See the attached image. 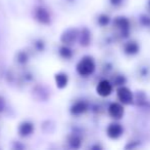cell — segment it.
<instances>
[{
  "label": "cell",
  "mask_w": 150,
  "mask_h": 150,
  "mask_svg": "<svg viewBox=\"0 0 150 150\" xmlns=\"http://www.w3.org/2000/svg\"><path fill=\"white\" fill-rule=\"evenodd\" d=\"M134 105H136L139 109H142V110H150V100L145 92L138 90L134 93Z\"/></svg>",
  "instance_id": "8"
},
{
  "label": "cell",
  "mask_w": 150,
  "mask_h": 150,
  "mask_svg": "<svg viewBox=\"0 0 150 150\" xmlns=\"http://www.w3.org/2000/svg\"><path fill=\"white\" fill-rule=\"evenodd\" d=\"M117 98L122 105H133L134 104V93L127 85L117 88Z\"/></svg>",
  "instance_id": "5"
},
{
  "label": "cell",
  "mask_w": 150,
  "mask_h": 150,
  "mask_svg": "<svg viewBox=\"0 0 150 150\" xmlns=\"http://www.w3.org/2000/svg\"><path fill=\"white\" fill-rule=\"evenodd\" d=\"M95 69H96V64H95L94 59L91 57H84L77 65L78 73L84 77L92 75Z\"/></svg>",
  "instance_id": "3"
},
{
  "label": "cell",
  "mask_w": 150,
  "mask_h": 150,
  "mask_svg": "<svg viewBox=\"0 0 150 150\" xmlns=\"http://www.w3.org/2000/svg\"><path fill=\"white\" fill-rule=\"evenodd\" d=\"M56 80H57V83L60 88H63L67 83V77L65 75H58Z\"/></svg>",
  "instance_id": "20"
},
{
  "label": "cell",
  "mask_w": 150,
  "mask_h": 150,
  "mask_svg": "<svg viewBox=\"0 0 150 150\" xmlns=\"http://www.w3.org/2000/svg\"><path fill=\"white\" fill-rule=\"evenodd\" d=\"M113 92V85L109 81L108 78H103L97 83L96 85V93L102 98H107Z\"/></svg>",
  "instance_id": "9"
},
{
  "label": "cell",
  "mask_w": 150,
  "mask_h": 150,
  "mask_svg": "<svg viewBox=\"0 0 150 150\" xmlns=\"http://www.w3.org/2000/svg\"><path fill=\"white\" fill-rule=\"evenodd\" d=\"M141 145V141L138 140V139H132V140H130L128 143H127V145L125 146V148H128V149H135V148H138V147H140Z\"/></svg>",
  "instance_id": "19"
},
{
  "label": "cell",
  "mask_w": 150,
  "mask_h": 150,
  "mask_svg": "<svg viewBox=\"0 0 150 150\" xmlns=\"http://www.w3.org/2000/svg\"><path fill=\"white\" fill-rule=\"evenodd\" d=\"M119 41V39L117 38L113 32H107L106 34H104L102 37H101V40H100V44L102 45V47L104 48H111L113 45H115L117 42Z\"/></svg>",
  "instance_id": "12"
},
{
  "label": "cell",
  "mask_w": 150,
  "mask_h": 150,
  "mask_svg": "<svg viewBox=\"0 0 150 150\" xmlns=\"http://www.w3.org/2000/svg\"><path fill=\"white\" fill-rule=\"evenodd\" d=\"M107 78H108L109 81L111 82L113 88H119V86L126 85L127 81H128L126 75L122 74V72H119V71H115L112 74H110Z\"/></svg>",
  "instance_id": "10"
},
{
  "label": "cell",
  "mask_w": 150,
  "mask_h": 150,
  "mask_svg": "<svg viewBox=\"0 0 150 150\" xmlns=\"http://www.w3.org/2000/svg\"><path fill=\"white\" fill-rule=\"evenodd\" d=\"M107 114L109 117L113 120H120L125 115V108L124 105L120 102H111L108 104L106 108Z\"/></svg>",
  "instance_id": "7"
},
{
  "label": "cell",
  "mask_w": 150,
  "mask_h": 150,
  "mask_svg": "<svg viewBox=\"0 0 150 150\" xmlns=\"http://www.w3.org/2000/svg\"><path fill=\"white\" fill-rule=\"evenodd\" d=\"M141 50V45L138 40L135 39H126L122 44V52L126 57L133 58L139 55Z\"/></svg>",
  "instance_id": "4"
},
{
  "label": "cell",
  "mask_w": 150,
  "mask_h": 150,
  "mask_svg": "<svg viewBox=\"0 0 150 150\" xmlns=\"http://www.w3.org/2000/svg\"><path fill=\"white\" fill-rule=\"evenodd\" d=\"M127 0H107L109 7L112 9H120L126 4Z\"/></svg>",
  "instance_id": "17"
},
{
  "label": "cell",
  "mask_w": 150,
  "mask_h": 150,
  "mask_svg": "<svg viewBox=\"0 0 150 150\" xmlns=\"http://www.w3.org/2000/svg\"><path fill=\"white\" fill-rule=\"evenodd\" d=\"M111 31L120 40H126L132 32V23L126 16H117L111 20Z\"/></svg>",
  "instance_id": "1"
},
{
  "label": "cell",
  "mask_w": 150,
  "mask_h": 150,
  "mask_svg": "<svg viewBox=\"0 0 150 150\" xmlns=\"http://www.w3.org/2000/svg\"><path fill=\"white\" fill-rule=\"evenodd\" d=\"M146 10L150 12V0H147L146 1Z\"/></svg>",
  "instance_id": "21"
},
{
  "label": "cell",
  "mask_w": 150,
  "mask_h": 150,
  "mask_svg": "<svg viewBox=\"0 0 150 150\" xmlns=\"http://www.w3.org/2000/svg\"><path fill=\"white\" fill-rule=\"evenodd\" d=\"M101 71L104 73L105 75H107L108 77L110 74H112L115 71V61L111 57H107V59H104L102 63H101Z\"/></svg>",
  "instance_id": "11"
},
{
  "label": "cell",
  "mask_w": 150,
  "mask_h": 150,
  "mask_svg": "<svg viewBox=\"0 0 150 150\" xmlns=\"http://www.w3.org/2000/svg\"><path fill=\"white\" fill-rule=\"evenodd\" d=\"M124 133L125 128L122 124L119 122V120H115L113 122H110L106 128V136L110 140H117V139L122 138Z\"/></svg>",
  "instance_id": "6"
},
{
  "label": "cell",
  "mask_w": 150,
  "mask_h": 150,
  "mask_svg": "<svg viewBox=\"0 0 150 150\" xmlns=\"http://www.w3.org/2000/svg\"><path fill=\"white\" fill-rule=\"evenodd\" d=\"M80 40H81V44L84 46H87L91 42V32L88 29H83L80 35Z\"/></svg>",
  "instance_id": "16"
},
{
  "label": "cell",
  "mask_w": 150,
  "mask_h": 150,
  "mask_svg": "<svg viewBox=\"0 0 150 150\" xmlns=\"http://www.w3.org/2000/svg\"><path fill=\"white\" fill-rule=\"evenodd\" d=\"M87 109H88L87 103L83 102V101H80V102H77L73 106V108H71V112L78 115V114H82V113L86 112Z\"/></svg>",
  "instance_id": "15"
},
{
  "label": "cell",
  "mask_w": 150,
  "mask_h": 150,
  "mask_svg": "<svg viewBox=\"0 0 150 150\" xmlns=\"http://www.w3.org/2000/svg\"><path fill=\"white\" fill-rule=\"evenodd\" d=\"M111 20L112 18L110 17V14H106V12H101L96 17V23L100 28L109 27L111 24Z\"/></svg>",
  "instance_id": "13"
},
{
  "label": "cell",
  "mask_w": 150,
  "mask_h": 150,
  "mask_svg": "<svg viewBox=\"0 0 150 150\" xmlns=\"http://www.w3.org/2000/svg\"><path fill=\"white\" fill-rule=\"evenodd\" d=\"M78 36V33L77 31L75 30H69V32L65 34L64 36V40L67 42V43H71V42H74L76 40V38Z\"/></svg>",
  "instance_id": "18"
},
{
  "label": "cell",
  "mask_w": 150,
  "mask_h": 150,
  "mask_svg": "<svg viewBox=\"0 0 150 150\" xmlns=\"http://www.w3.org/2000/svg\"><path fill=\"white\" fill-rule=\"evenodd\" d=\"M134 78L141 83H149L150 82V62L143 60L135 66L133 70Z\"/></svg>",
  "instance_id": "2"
},
{
  "label": "cell",
  "mask_w": 150,
  "mask_h": 150,
  "mask_svg": "<svg viewBox=\"0 0 150 150\" xmlns=\"http://www.w3.org/2000/svg\"><path fill=\"white\" fill-rule=\"evenodd\" d=\"M137 21H138V24L141 28L145 29V30H150V12L146 11L140 14Z\"/></svg>",
  "instance_id": "14"
}]
</instances>
